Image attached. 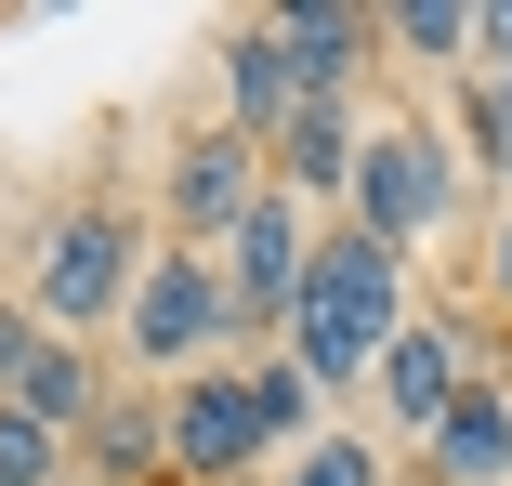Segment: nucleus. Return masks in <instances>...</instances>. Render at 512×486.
Returning <instances> with one entry per match:
<instances>
[{"label":"nucleus","instance_id":"obj_1","mask_svg":"<svg viewBox=\"0 0 512 486\" xmlns=\"http://www.w3.org/2000/svg\"><path fill=\"white\" fill-rule=\"evenodd\" d=\"M407 329V250H381V237H355V224H329L316 237V263H302V303H289V329H276V355L316 381H368L381 368V342Z\"/></svg>","mask_w":512,"mask_h":486},{"label":"nucleus","instance_id":"obj_2","mask_svg":"<svg viewBox=\"0 0 512 486\" xmlns=\"http://www.w3.org/2000/svg\"><path fill=\"white\" fill-rule=\"evenodd\" d=\"M132 276H145L132 198H66V211L40 224V250H27V316H40L53 342H92V329L132 303Z\"/></svg>","mask_w":512,"mask_h":486},{"label":"nucleus","instance_id":"obj_3","mask_svg":"<svg viewBox=\"0 0 512 486\" xmlns=\"http://www.w3.org/2000/svg\"><path fill=\"white\" fill-rule=\"evenodd\" d=\"M119 342H132V381H197L224 342H237V303H224V263L211 250H145L132 303H119Z\"/></svg>","mask_w":512,"mask_h":486},{"label":"nucleus","instance_id":"obj_4","mask_svg":"<svg viewBox=\"0 0 512 486\" xmlns=\"http://www.w3.org/2000/svg\"><path fill=\"white\" fill-rule=\"evenodd\" d=\"M447 211H460V158H447V132H434V119H368L355 184H342V224L381 237V250H421Z\"/></svg>","mask_w":512,"mask_h":486},{"label":"nucleus","instance_id":"obj_5","mask_svg":"<svg viewBox=\"0 0 512 486\" xmlns=\"http://www.w3.org/2000/svg\"><path fill=\"white\" fill-rule=\"evenodd\" d=\"M302 263H316V211L263 184V198L237 211V237H224V303H237V342H276V329H289Z\"/></svg>","mask_w":512,"mask_h":486},{"label":"nucleus","instance_id":"obj_6","mask_svg":"<svg viewBox=\"0 0 512 486\" xmlns=\"http://www.w3.org/2000/svg\"><path fill=\"white\" fill-rule=\"evenodd\" d=\"M368 381H381V421L421 447V434L473 395V381H486V329H473V316H407V329L381 342V368H368Z\"/></svg>","mask_w":512,"mask_h":486},{"label":"nucleus","instance_id":"obj_7","mask_svg":"<svg viewBox=\"0 0 512 486\" xmlns=\"http://www.w3.org/2000/svg\"><path fill=\"white\" fill-rule=\"evenodd\" d=\"M158 421H171V486H263V460H276L263 421H250V381H237V368L171 381Z\"/></svg>","mask_w":512,"mask_h":486},{"label":"nucleus","instance_id":"obj_8","mask_svg":"<svg viewBox=\"0 0 512 486\" xmlns=\"http://www.w3.org/2000/svg\"><path fill=\"white\" fill-rule=\"evenodd\" d=\"M263 184H276V171H263V145H250V132H224V119H211V132H184V145H171V171H158V198H171V250H224V237H237V211L263 198Z\"/></svg>","mask_w":512,"mask_h":486},{"label":"nucleus","instance_id":"obj_9","mask_svg":"<svg viewBox=\"0 0 512 486\" xmlns=\"http://www.w3.org/2000/svg\"><path fill=\"white\" fill-rule=\"evenodd\" d=\"M289 79H302V106H355V79L381 53V14H355V0H289V14H263Z\"/></svg>","mask_w":512,"mask_h":486},{"label":"nucleus","instance_id":"obj_10","mask_svg":"<svg viewBox=\"0 0 512 486\" xmlns=\"http://www.w3.org/2000/svg\"><path fill=\"white\" fill-rule=\"evenodd\" d=\"M92 486H171V421H158V381H106V408L79 421L66 447Z\"/></svg>","mask_w":512,"mask_h":486},{"label":"nucleus","instance_id":"obj_11","mask_svg":"<svg viewBox=\"0 0 512 486\" xmlns=\"http://www.w3.org/2000/svg\"><path fill=\"white\" fill-rule=\"evenodd\" d=\"M421 486H512V381H473L421 434Z\"/></svg>","mask_w":512,"mask_h":486},{"label":"nucleus","instance_id":"obj_12","mask_svg":"<svg viewBox=\"0 0 512 486\" xmlns=\"http://www.w3.org/2000/svg\"><path fill=\"white\" fill-rule=\"evenodd\" d=\"M302 119V79H289V53H276V27L250 14V27H224V132H250V145H276Z\"/></svg>","mask_w":512,"mask_h":486},{"label":"nucleus","instance_id":"obj_13","mask_svg":"<svg viewBox=\"0 0 512 486\" xmlns=\"http://www.w3.org/2000/svg\"><path fill=\"white\" fill-rule=\"evenodd\" d=\"M355 145H368V119H355V106H302V119L263 145V171H276V198L316 211V198H342V184H355Z\"/></svg>","mask_w":512,"mask_h":486},{"label":"nucleus","instance_id":"obj_14","mask_svg":"<svg viewBox=\"0 0 512 486\" xmlns=\"http://www.w3.org/2000/svg\"><path fill=\"white\" fill-rule=\"evenodd\" d=\"M14 408H27L40 434H66V447H79V421L106 408V368H92V342H40V355H27V381H14Z\"/></svg>","mask_w":512,"mask_h":486},{"label":"nucleus","instance_id":"obj_15","mask_svg":"<svg viewBox=\"0 0 512 486\" xmlns=\"http://www.w3.org/2000/svg\"><path fill=\"white\" fill-rule=\"evenodd\" d=\"M381 40H394L407 66H473V0H394Z\"/></svg>","mask_w":512,"mask_h":486},{"label":"nucleus","instance_id":"obj_16","mask_svg":"<svg viewBox=\"0 0 512 486\" xmlns=\"http://www.w3.org/2000/svg\"><path fill=\"white\" fill-rule=\"evenodd\" d=\"M237 381H250V421H263V447H276V460L316 434V381H302L289 355H263V368H237Z\"/></svg>","mask_w":512,"mask_h":486},{"label":"nucleus","instance_id":"obj_17","mask_svg":"<svg viewBox=\"0 0 512 486\" xmlns=\"http://www.w3.org/2000/svg\"><path fill=\"white\" fill-rule=\"evenodd\" d=\"M447 158H460V171H512V92H499V79H460Z\"/></svg>","mask_w":512,"mask_h":486},{"label":"nucleus","instance_id":"obj_18","mask_svg":"<svg viewBox=\"0 0 512 486\" xmlns=\"http://www.w3.org/2000/svg\"><path fill=\"white\" fill-rule=\"evenodd\" d=\"M276 486H394V473H381V447H368V434H302Z\"/></svg>","mask_w":512,"mask_h":486},{"label":"nucleus","instance_id":"obj_19","mask_svg":"<svg viewBox=\"0 0 512 486\" xmlns=\"http://www.w3.org/2000/svg\"><path fill=\"white\" fill-rule=\"evenodd\" d=\"M79 460H66V434H40L27 408H0V486H66Z\"/></svg>","mask_w":512,"mask_h":486},{"label":"nucleus","instance_id":"obj_20","mask_svg":"<svg viewBox=\"0 0 512 486\" xmlns=\"http://www.w3.org/2000/svg\"><path fill=\"white\" fill-rule=\"evenodd\" d=\"M53 329L27 316V289H0V408H14V381H27V355H40Z\"/></svg>","mask_w":512,"mask_h":486},{"label":"nucleus","instance_id":"obj_21","mask_svg":"<svg viewBox=\"0 0 512 486\" xmlns=\"http://www.w3.org/2000/svg\"><path fill=\"white\" fill-rule=\"evenodd\" d=\"M512 66V0H473V79Z\"/></svg>","mask_w":512,"mask_h":486},{"label":"nucleus","instance_id":"obj_22","mask_svg":"<svg viewBox=\"0 0 512 486\" xmlns=\"http://www.w3.org/2000/svg\"><path fill=\"white\" fill-rule=\"evenodd\" d=\"M486 303H499V316H512V211H499V224H486Z\"/></svg>","mask_w":512,"mask_h":486},{"label":"nucleus","instance_id":"obj_23","mask_svg":"<svg viewBox=\"0 0 512 486\" xmlns=\"http://www.w3.org/2000/svg\"><path fill=\"white\" fill-rule=\"evenodd\" d=\"M499 92H512V66H499Z\"/></svg>","mask_w":512,"mask_h":486}]
</instances>
